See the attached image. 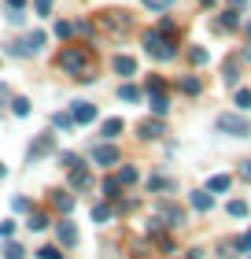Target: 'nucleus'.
<instances>
[{
    "label": "nucleus",
    "instance_id": "21",
    "mask_svg": "<svg viewBox=\"0 0 251 259\" xmlns=\"http://www.w3.org/2000/svg\"><path fill=\"white\" fill-rule=\"evenodd\" d=\"M100 189H104V196H107V200H118V189H122V185H118V178H104Z\"/></svg>",
    "mask_w": 251,
    "mask_h": 259
},
{
    "label": "nucleus",
    "instance_id": "3",
    "mask_svg": "<svg viewBox=\"0 0 251 259\" xmlns=\"http://www.w3.org/2000/svg\"><path fill=\"white\" fill-rule=\"evenodd\" d=\"M214 126L222 130V134H229V137H247L251 134V122L244 119V115H233V111H225L214 119Z\"/></svg>",
    "mask_w": 251,
    "mask_h": 259
},
{
    "label": "nucleus",
    "instance_id": "49",
    "mask_svg": "<svg viewBox=\"0 0 251 259\" xmlns=\"http://www.w3.org/2000/svg\"><path fill=\"white\" fill-rule=\"evenodd\" d=\"M233 4H244V0H233Z\"/></svg>",
    "mask_w": 251,
    "mask_h": 259
},
{
    "label": "nucleus",
    "instance_id": "41",
    "mask_svg": "<svg viewBox=\"0 0 251 259\" xmlns=\"http://www.w3.org/2000/svg\"><path fill=\"white\" fill-rule=\"evenodd\" d=\"M163 89H166L163 78H152V81H148V93H163Z\"/></svg>",
    "mask_w": 251,
    "mask_h": 259
},
{
    "label": "nucleus",
    "instance_id": "43",
    "mask_svg": "<svg viewBox=\"0 0 251 259\" xmlns=\"http://www.w3.org/2000/svg\"><path fill=\"white\" fill-rule=\"evenodd\" d=\"M8 8L11 11H22V8H26V0H8Z\"/></svg>",
    "mask_w": 251,
    "mask_h": 259
},
{
    "label": "nucleus",
    "instance_id": "46",
    "mask_svg": "<svg viewBox=\"0 0 251 259\" xmlns=\"http://www.w3.org/2000/svg\"><path fill=\"white\" fill-rule=\"evenodd\" d=\"M244 33H247V41H251V22H244Z\"/></svg>",
    "mask_w": 251,
    "mask_h": 259
},
{
    "label": "nucleus",
    "instance_id": "37",
    "mask_svg": "<svg viewBox=\"0 0 251 259\" xmlns=\"http://www.w3.org/2000/svg\"><path fill=\"white\" fill-rule=\"evenodd\" d=\"M233 248H236V252H251V230H247V233H244V237H240V241H236V244H233Z\"/></svg>",
    "mask_w": 251,
    "mask_h": 259
},
{
    "label": "nucleus",
    "instance_id": "29",
    "mask_svg": "<svg viewBox=\"0 0 251 259\" xmlns=\"http://www.w3.org/2000/svg\"><path fill=\"white\" fill-rule=\"evenodd\" d=\"M181 89L188 93V97H196L199 93V78H181Z\"/></svg>",
    "mask_w": 251,
    "mask_h": 259
},
{
    "label": "nucleus",
    "instance_id": "2",
    "mask_svg": "<svg viewBox=\"0 0 251 259\" xmlns=\"http://www.w3.org/2000/svg\"><path fill=\"white\" fill-rule=\"evenodd\" d=\"M144 52L152 56V60H174V56H177V45L166 37V33L148 30V33H144Z\"/></svg>",
    "mask_w": 251,
    "mask_h": 259
},
{
    "label": "nucleus",
    "instance_id": "9",
    "mask_svg": "<svg viewBox=\"0 0 251 259\" xmlns=\"http://www.w3.org/2000/svg\"><path fill=\"white\" fill-rule=\"evenodd\" d=\"M111 70H115V74H122V78H133L137 74V60H133V56H115Z\"/></svg>",
    "mask_w": 251,
    "mask_h": 259
},
{
    "label": "nucleus",
    "instance_id": "26",
    "mask_svg": "<svg viewBox=\"0 0 251 259\" xmlns=\"http://www.w3.org/2000/svg\"><path fill=\"white\" fill-rule=\"evenodd\" d=\"M115 178H118V185H133V182H137V167H122Z\"/></svg>",
    "mask_w": 251,
    "mask_h": 259
},
{
    "label": "nucleus",
    "instance_id": "12",
    "mask_svg": "<svg viewBox=\"0 0 251 259\" xmlns=\"http://www.w3.org/2000/svg\"><path fill=\"white\" fill-rule=\"evenodd\" d=\"M159 219H170L166 226H181V222H185V211L177 207V204H159Z\"/></svg>",
    "mask_w": 251,
    "mask_h": 259
},
{
    "label": "nucleus",
    "instance_id": "6",
    "mask_svg": "<svg viewBox=\"0 0 251 259\" xmlns=\"http://www.w3.org/2000/svg\"><path fill=\"white\" fill-rule=\"evenodd\" d=\"M92 163H100V167H115V163H118V148L115 145H96V148H92Z\"/></svg>",
    "mask_w": 251,
    "mask_h": 259
},
{
    "label": "nucleus",
    "instance_id": "38",
    "mask_svg": "<svg viewBox=\"0 0 251 259\" xmlns=\"http://www.w3.org/2000/svg\"><path fill=\"white\" fill-rule=\"evenodd\" d=\"M74 30L81 33V37H92V22H85V19H81V22H74Z\"/></svg>",
    "mask_w": 251,
    "mask_h": 259
},
{
    "label": "nucleus",
    "instance_id": "40",
    "mask_svg": "<svg viewBox=\"0 0 251 259\" xmlns=\"http://www.w3.org/2000/svg\"><path fill=\"white\" fill-rule=\"evenodd\" d=\"M148 189H170V182H166V178H152Z\"/></svg>",
    "mask_w": 251,
    "mask_h": 259
},
{
    "label": "nucleus",
    "instance_id": "42",
    "mask_svg": "<svg viewBox=\"0 0 251 259\" xmlns=\"http://www.w3.org/2000/svg\"><path fill=\"white\" fill-rule=\"evenodd\" d=\"M15 233V222H0V237H11Z\"/></svg>",
    "mask_w": 251,
    "mask_h": 259
},
{
    "label": "nucleus",
    "instance_id": "34",
    "mask_svg": "<svg viewBox=\"0 0 251 259\" xmlns=\"http://www.w3.org/2000/svg\"><path fill=\"white\" fill-rule=\"evenodd\" d=\"M59 159H63V167H67V170H70V167H78V163H81V159L74 156V152H59Z\"/></svg>",
    "mask_w": 251,
    "mask_h": 259
},
{
    "label": "nucleus",
    "instance_id": "30",
    "mask_svg": "<svg viewBox=\"0 0 251 259\" xmlns=\"http://www.w3.org/2000/svg\"><path fill=\"white\" fill-rule=\"evenodd\" d=\"M33 11H37V15H44V19H48V15H52V0H33Z\"/></svg>",
    "mask_w": 251,
    "mask_h": 259
},
{
    "label": "nucleus",
    "instance_id": "13",
    "mask_svg": "<svg viewBox=\"0 0 251 259\" xmlns=\"http://www.w3.org/2000/svg\"><path fill=\"white\" fill-rule=\"evenodd\" d=\"M188 200H192V207H196V211H211V207H214V193H207V189H196Z\"/></svg>",
    "mask_w": 251,
    "mask_h": 259
},
{
    "label": "nucleus",
    "instance_id": "23",
    "mask_svg": "<svg viewBox=\"0 0 251 259\" xmlns=\"http://www.w3.org/2000/svg\"><path fill=\"white\" fill-rule=\"evenodd\" d=\"M222 26H225V30H236V26H240V11H236V8H229V11L222 15Z\"/></svg>",
    "mask_w": 251,
    "mask_h": 259
},
{
    "label": "nucleus",
    "instance_id": "20",
    "mask_svg": "<svg viewBox=\"0 0 251 259\" xmlns=\"http://www.w3.org/2000/svg\"><path fill=\"white\" fill-rule=\"evenodd\" d=\"M100 134H104L107 141H111V137H118V134H122V119H107V122H104V130H100Z\"/></svg>",
    "mask_w": 251,
    "mask_h": 259
},
{
    "label": "nucleus",
    "instance_id": "27",
    "mask_svg": "<svg viewBox=\"0 0 251 259\" xmlns=\"http://www.w3.org/2000/svg\"><path fill=\"white\" fill-rule=\"evenodd\" d=\"M92 222H111V207H107V204H96V207H92Z\"/></svg>",
    "mask_w": 251,
    "mask_h": 259
},
{
    "label": "nucleus",
    "instance_id": "4",
    "mask_svg": "<svg viewBox=\"0 0 251 259\" xmlns=\"http://www.w3.org/2000/svg\"><path fill=\"white\" fill-rule=\"evenodd\" d=\"M100 26L111 33H126L133 26V15H126V11H100Z\"/></svg>",
    "mask_w": 251,
    "mask_h": 259
},
{
    "label": "nucleus",
    "instance_id": "31",
    "mask_svg": "<svg viewBox=\"0 0 251 259\" xmlns=\"http://www.w3.org/2000/svg\"><path fill=\"white\" fill-rule=\"evenodd\" d=\"M22 255H26L22 244H8V248H4V259H22Z\"/></svg>",
    "mask_w": 251,
    "mask_h": 259
},
{
    "label": "nucleus",
    "instance_id": "35",
    "mask_svg": "<svg viewBox=\"0 0 251 259\" xmlns=\"http://www.w3.org/2000/svg\"><path fill=\"white\" fill-rule=\"evenodd\" d=\"M174 0H144V8H152V11H166Z\"/></svg>",
    "mask_w": 251,
    "mask_h": 259
},
{
    "label": "nucleus",
    "instance_id": "24",
    "mask_svg": "<svg viewBox=\"0 0 251 259\" xmlns=\"http://www.w3.org/2000/svg\"><path fill=\"white\" fill-rule=\"evenodd\" d=\"M11 111H15L19 119H26V115H30V100L26 97H15V100H11Z\"/></svg>",
    "mask_w": 251,
    "mask_h": 259
},
{
    "label": "nucleus",
    "instance_id": "39",
    "mask_svg": "<svg viewBox=\"0 0 251 259\" xmlns=\"http://www.w3.org/2000/svg\"><path fill=\"white\" fill-rule=\"evenodd\" d=\"M11 211H30V200L26 196H15V200H11Z\"/></svg>",
    "mask_w": 251,
    "mask_h": 259
},
{
    "label": "nucleus",
    "instance_id": "32",
    "mask_svg": "<svg viewBox=\"0 0 251 259\" xmlns=\"http://www.w3.org/2000/svg\"><path fill=\"white\" fill-rule=\"evenodd\" d=\"M70 33H74V22H56V37H70Z\"/></svg>",
    "mask_w": 251,
    "mask_h": 259
},
{
    "label": "nucleus",
    "instance_id": "28",
    "mask_svg": "<svg viewBox=\"0 0 251 259\" xmlns=\"http://www.w3.org/2000/svg\"><path fill=\"white\" fill-rule=\"evenodd\" d=\"M37 259H63V252L56 244H44V248H37Z\"/></svg>",
    "mask_w": 251,
    "mask_h": 259
},
{
    "label": "nucleus",
    "instance_id": "44",
    "mask_svg": "<svg viewBox=\"0 0 251 259\" xmlns=\"http://www.w3.org/2000/svg\"><path fill=\"white\" fill-rule=\"evenodd\" d=\"M8 97H11V89H8V85H0V108L8 104Z\"/></svg>",
    "mask_w": 251,
    "mask_h": 259
},
{
    "label": "nucleus",
    "instance_id": "48",
    "mask_svg": "<svg viewBox=\"0 0 251 259\" xmlns=\"http://www.w3.org/2000/svg\"><path fill=\"white\" fill-rule=\"evenodd\" d=\"M199 4H207V8H211V4H214V0H199Z\"/></svg>",
    "mask_w": 251,
    "mask_h": 259
},
{
    "label": "nucleus",
    "instance_id": "14",
    "mask_svg": "<svg viewBox=\"0 0 251 259\" xmlns=\"http://www.w3.org/2000/svg\"><path fill=\"white\" fill-rule=\"evenodd\" d=\"M70 185H74V189H89V170L81 167V163L70 167Z\"/></svg>",
    "mask_w": 251,
    "mask_h": 259
},
{
    "label": "nucleus",
    "instance_id": "15",
    "mask_svg": "<svg viewBox=\"0 0 251 259\" xmlns=\"http://www.w3.org/2000/svg\"><path fill=\"white\" fill-rule=\"evenodd\" d=\"M152 115H159V119H163V115L166 111H170V100H166V93H152Z\"/></svg>",
    "mask_w": 251,
    "mask_h": 259
},
{
    "label": "nucleus",
    "instance_id": "18",
    "mask_svg": "<svg viewBox=\"0 0 251 259\" xmlns=\"http://www.w3.org/2000/svg\"><path fill=\"white\" fill-rule=\"evenodd\" d=\"M118 97H122L126 104H140V97H144V93H140L137 85H122V89H118Z\"/></svg>",
    "mask_w": 251,
    "mask_h": 259
},
{
    "label": "nucleus",
    "instance_id": "47",
    "mask_svg": "<svg viewBox=\"0 0 251 259\" xmlns=\"http://www.w3.org/2000/svg\"><path fill=\"white\" fill-rule=\"evenodd\" d=\"M4 174H8V170H4V163H0V178H4Z\"/></svg>",
    "mask_w": 251,
    "mask_h": 259
},
{
    "label": "nucleus",
    "instance_id": "25",
    "mask_svg": "<svg viewBox=\"0 0 251 259\" xmlns=\"http://www.w3.org/2000/svg\"><path fill=\"white\" fill-rule=\"evenodd\" d=\"M225 211H229L233 219H244V215H247V204H244V200H229V204H225Z\"/></svg>",
    "mask_w": 251,
    "mask_h": 259
},
{
    "label": "nucleus",
    "instance_id": "17",
    "mask_svg": "<svg viewBox=\"0 0 251 259\" xmlns=\"http://www.w3.org/2000/svg\"><path fill=\"white\" fill-rule=\"evenodd\" d=\"M229 185H233V178H229V174H214V178L207 182V193H225Z\"/></svg>",
    "mask_w": 251,
    "mask_h": 259
},
{
    "label": "nucleus",
    "instance_id": "8",
    "mask_svg": "<svg viewBox=\"0 0 251 259\" xmlns=\"http://www.w3.org/2000/svg\"><path fill=\"white\" fill-rule=\"evenodd\" d=\"M56 237H59V244H67V248H70V244H78V226H74V222H56Z\"/></svg>",
    "mask_w": 251,
    "mask_h": 259
},
{
    "label": "nucleus",
    "instance_id": "33",
    "mask_svg": "<svg viewBox=\"0 0 251 259\" xmlns=\"http://www.w3.org/2000/svg\"><path fill=\"white\" fill-rule=\"evenodd\" d=\"M188 60H192L196 67H199V63H207V49H188Z\"/></svg>",
    "mask_w": 251,
    "mask_h": 259
},
{
    "label": "nucleus",
    "instance_id": "10",
    "mask_svg": "<svg viewBox=\"0 0 251 259\" xmlns=\"http://www.w3.org/2000/svg\"><path fill=\"white\" fill-rule=\"evenodd\" d=\"M41 45H44V33L33 30V33H26V41H19V49H22V56H37Z\"/></svg>",
    "mask_w": 251,
    "mask_h": 259
},
{
    "label": "nucleus",
    "instance_id": "16",
    "mask_svg": "<svg viewBox=\"0 0 251 259\" xmlns=\"http://www.w3.org/2000/svg\"><path fill=\"white\" fill-rule=\"evenodd\" d=\"M52 204H56V207H59V211H63V215H67V211L74 207V196H70L67 189H56V193H52Z\"/></svg>",
    "mask_w": 251,
    "mask_h": 259
},
{
    "label": "nucleus",
    "instance_id": "45",
    "mask_svg": "<svg viewBox=\"0 0 251 259\" xmlns=\"http://www.w3.org/2000/svg\"><path fill=\"white\" fill-rule=\"evenodd\" d=\"M240 174H244V178H251V159H244V163H240Z\"/></svg>",
    "mask_w": 251,
    "mask_h": 259
},
{
    "label": "nucleus",
    "instance_id": "5",
    "mask_svg": "<svg viewBox=\"0 0 251 259\" xmlns=\"http://www.w3.org/2000/svg\"><path fill=\"white\" fill-rule=\"evenodd\" d=\"M52 148H56V141H52V134H48V130H44V134H41L37 141H33V145H30V152H26V159L33 163V159H41L44 152H52Z\"/></svg>",
    "mask_w": 251,
    "mask_h": 259
},
{
    "label": "nucleus",
    "instance_id": "22",
    "mask_svg": "<svg viewBox=\"0 0 251 259\" xmlns=\"http://www.w3.org/2000/svg\"><path fill=\"white\" fill-rule=\"evenodd\" d=\"M52 126H56V130H70V126H74L70 111H56V115H52Z\"/></svg>",
    "mask_w": 251,
    "mask_h": 259
},
{
    "label": "nucleus",
    "instance_id": "11",
    "mask_svg": "<svg viewBox=\"0 0 251 259\" xmlns=\"http://www.w3.org/2000/svg\"><path fill=\"white\" fill-rule=\"evenodd\" d=\"M137 134L144 137V141H155V137H163V122H159V115H155V119H144L137 126Z\"/></svg>",
    "mask_w": 251,
    "mask_h": 259
},
{
    "label": "nucleus",
    "instance_id": "36",
    "mask_svg": "<svg viewBox=\"0 0 251 259\" xmlns=\"http://www.w3.org/2000/svg\"><path fill=\"white\" fill-rule=\"evenodd\" d=\"M44 226H48V219H44V215H30V230H44Z\"/></svg>",
    "mask_w": 251,
    "mask_h": 259
},
{
    "label": "nucleus",
    "instance_id": "1",
    "mask_svg": "<svg viewBox=\"0 0 251 259\" xmlns=\"http://www.w3.org/2000/svg\"><path fill=\"white\" fill-rule=\"evenodd\" d=\"M59 67L67 70V74H74L81 81H96V74H92V56L85 45H67L63 52H59Z\"/></svg>",
    "mask_w": 251,
    "mask_h": 259
},
{
    "label": "nucleus",
    "instance_id": "7",
    "mask_svg": "<svg viewBox=\"0 0 251 259\" xmlns=\"http://www.w3.org/2000/svg\"><path fill=\"white\" fill-rule=\"evenodd\" d=\"M70 119H74V126H85V122L96 119V108H92V104H85V100H78L74 108H70Z\"/></svg>",
    "mask_w": 251,
    "mask_h": 259
},
{
    "label": "nucleus",
    "instance_id": "19",
    "mask_svg": "<svg viewBox=\"0 0 251 259\" xmlns=\"http://www.w3.org/2000/svg\"><path fill=\"white\" fill-rule=\"evenodd\" d=\"M233 104H236V111H247L251 108V89H236L233 93Z\"/></svg>",
    "mask_w": 251,
    "mask_h": 259
}]
</instances>
